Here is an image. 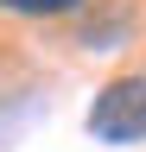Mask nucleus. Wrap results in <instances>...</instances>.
<instances>
[{
	"label": "nucleus",
	"instance_id": "obj_1",
	"mask_svg": "<svg viewBox=\"0 0 146 152\" xmlns=\"http://www.w3.org/2000/svg\"><path fill=\"white\" fill-rule=\"evenodd\" d=\"M89 133L102 146H134L146 140V76H114L95 108H89Z\"/></svg>",
	"mask_w": 146,
	"mask_h": 152
},
{
	"label": "nucleus",
	"instance_id": "obj_2",
	"mask_svg": "<svg viewBox=\"0 0 146 152\" xmlns=\"http://www.w3.org/2000/svg\"><path fill=\"white\" fill-rule=\"evenodd\" d=\"M7 13H19V19H57V13H76L83 0H0Z\"/></svg>",
	"mask_w": 146,
	"mask_h": 152
}]
</instances>
